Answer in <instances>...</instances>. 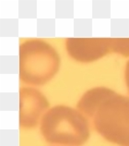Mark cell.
I'll list each match as a JSON object with an SVG mask.
<instances>
[{"label": "cell", "mask_w": 129, "mask_h": 146, "mask_svg": "<svg viewBox=\"0 0 129 146\" xmlns=\"http://www.w3.org/2000/svg\"><path fill=\"white\" fill-rule=\"evenodd\" d=\"M60 66L58 53L41 39L24 41L18 49V75L22 82L44 85L54 78Z\"/></svg>", "instance_id": "obj_1"}, {"label": "cell", "mask_w": 129, "mask_h": 146, "mask_svg": "<svg viewBox=\"0 0 129 146\" xmlns=\"http://www.w3.org/2000/svg\"><path fill=\"white\" fill-rule=\"evenodd\" d=\"M41 131L49 143L64 145H81L90 135L86 117L66 106L49 108L41 119Z\"/></svg>", "instance_id": "obj_2"}, {"label": "cell", "mask_w": 129, "mask_h": 146, "mask_svg": "<svg viewBox=\"0 0 129 146\" xmlns=\"http://www.w3.org/2000/svg\"><path fill=\"white\" fill-rule=\"evenodd\" d=\"M93 123L106 140L129 146V97L115 94L107 99L94 115Z\"/></svg>", "instance_id": "obj_3"}, {"label": "cell", "mask_w": 129, "mask_h": 146, "mask_svg": "<svg viewBox=\"0 0 129 146\" xmlns=\"http://www.w3.org/2000/svg\"><path fill=\"white\" fill-rule=\"evenodd\" d=\"M49 102L35 88L22 87L20 89V126L30 129L35 127L49 110Z\"/></svg>", "instance_id": "obj_4"}, {"label": "cell", "mask_w": 129, "mask_h": 146, "mask_svg": "<svg viewBox=\"0 0 129 146\" xmlns=\"http://www.w3.org/2000/svg\"><path fill=\"white\" fill-rule=\"evenodd\" d=\"M111 43V38H67L66 48L72 58L90 63L112 53Z\"/></svg>", "instance_id": "obj_5"}, {"label": "cell", "mask_w": 129, "mask_h": 146, "mask_svg": "<svg viewBox=\"0 0 129 146\" xmlns=\"http://www.w3.org/2000/svg\"><path fill=\"white\" fill-rule=\"evenodd\" d=\"M115 94V91L107 87L92 88L87 91L79 99L77 105L78 110L86 117L93 118L99 107Z\"/></svg>", "instance_id": "obj_6"}, {"label": "cell", "mask_w": 129, "mask_h": 146, "mask_svg": "<svg viewBox=\"0 0 129 146\" xmlns=\"http://www.w3.org/2000/svg\"><path fill=\"white\" fill-rule=\"evenodd\" d=\"M112 53H116L123 56H129V38H115L112 39Z\"/></svg>", "instance_id": "obj_7"}, {"label": "cell", "mask_w": 129, "mask_h": 146, "mask_svg": "<svg viewBox=\"0 0 129 146\" xmlns=\"http://www.w3.org/2000/svg\"><path fill=\"white\" fill-rule=\"evenodd\" d=\"M124 80H126V88L129 92V60L126 65V70H124Z\"/></svg>", "instance_id": "obj_8"}]
</instances>
